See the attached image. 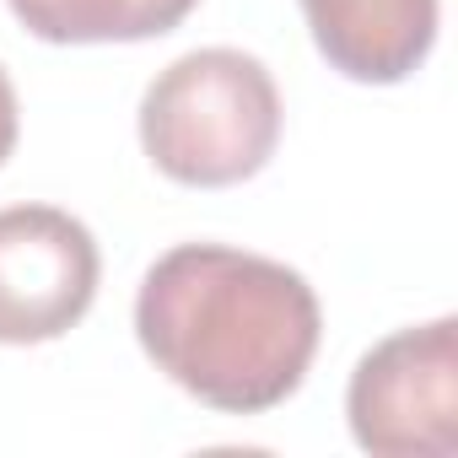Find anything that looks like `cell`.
Here are the masks:
<instances>
[{
	"label": "cell",
	"mask_w": 458,
	"mask_h": 458,
	"mask_svg": "<svg viewBox=\"0 0 458 458\" xmlns=\"http://www.w3.org/2000/svg\"><path fill=\"white\" fill-rule=\"evenodd\" d=\"M44 44H140L173 33L199 0H6Z\"/></svg>",
	"instance_id": "cell-6"
},
{
	"label": "cell",
	"mask_w": 458,
	"mask_h": 458,
	"mask_svg": "<svg viewBox=\"0 0 458 458\" xmlns=\"http://www.w3.org/2000/svg\"><path fill=\"white\" fill-rule=\"evenodd\" d=\"M12 151H17V87L0 71V167H6Z\"/></svg>",
	"instance_id": "cell-7"
},
{
	"label": "cell",
	"mask_w": 458,
	"mask_h": 458,
	"mask_svg": "<svg viewBox=\"0 0 458 458\" xmlns=\"http://www.w3.org/2000/svg\"><path fill=\"white\" fill-rule=\"evenodd\" d=\"M356 447L377 458L458 453V318H431L377 340L345 388Z\"/></svg>",
	"instance_id": "cell-3"
},
{
	"label": "cell",
	"mask_w": 458,
	"mask_h": 458,
	"mask_svg": "<svg viewBox=\"0 0 458 458\" xmlns=\"http://www.w3.org/2000/svg\"><path fill=\"white\" fill-rule=\"evenodd\" d=\"M318 55L361 81L394 87L415 76L437 44V0H297Z\"/></svg>",
	"instance_id": "cell-5"
},
{
	"label": "cell",
	"mask_w": 458,
	"mask_h": 458,
	"mask_svg": "<svg viewBox=\"0 0 458 458\" xmlns=\"http://www.w3.org/2000/svg\"><path fill=\"white\" fill-rule=\"evenodd\" d=\"M135 335L157 372L199 404L265 415L302 388L324 308L281 259L226 243H178L140 281Z\"/></svg>",
	"instance_id": "cell-1"
},
{
	"label": "cell",
	"mask_w": 458,
	"mask_h": 458,
	"mask_svg": "<svg viewBox=\"0 0 458 458\" xmlns=\"http://www.w3.org/2000/svg\"><path fill=\"white\" fill-rule=\"evenodd\" d=\"M140 146L183 189H233L281 146V92L243 49H194L140 98Z\"/></svg>",
	"instance_id": "cell-2"
},
{
	"label": "cell",
	"mask_w": 458,
	"mask_h": 458,
	"mask_svg": "<svg viewBox=\"0 0 458 458\" xmlns=\"http://www.w3.org/2000/svg\"><path fill=\"white\" fill-rule=\"evenodd\" d=\"M103 254L87 221L60 205L0 210V345L71 335L98 297Z\"/></svg>",
	"instance_id": "cell-4"
}]
</instances>
